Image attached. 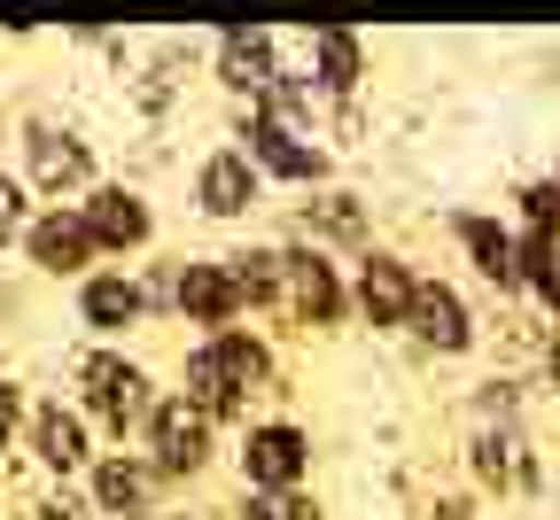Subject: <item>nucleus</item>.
<instances>
[{"instance_id":"f8f14e48","label":"nucleus","mask_w":560,"mask_h":520,"mask_svg":"<svg viewBox=\"0 0 560 520\" xmlns=\"http://www.w3.org/2000/svg\"><path fill=\"white\" fill-rule=\"evenodd\" d=\"M86 226H94L102 249H140L149 241V210H140V194H125V187H102L86 202Z\"/></svg>"},{"instance_id":"412c9836","label":"nucleus","mask_w":560,"mask_h":520,"mask_svg":"<svg viewBox=\"0 0 560 520\" xmlns=\"http://www.w3.org/2000/svg\"><path fill=\"white\" fill-rule=\"evenodd\" d=\"M522 202H529V226H537V234H545V241L560 249V179H545V187H529Z\"/></svg>"},{"instance_id":"7ed1b4c3","label":"nucleus","mask_w":560,"mask_h":520,"mask_svg":"<svg viewBox=\"0 0 560 520\" xmlns=\"http://www.w3.org/2000/svg\"><path fill=\"white\" fill-rule=\"evenodd\" d=\"M149 442H156V466H164V474H195V466L210 459V412H195L187 397H179V404H156Z\"/></svg>"},{"instance_id":"393cba45","label":"nucleus","mask_w":560,"mask_h":520,"mask_svg":"<svg viewBox=\"0 0 560 520\" xmlns=\"http://www.w3.org/2000/svg\"><path fill=\"white\" fill-rule=\"evenodd\" d=\"M9 427H16V389L0 381V442H9Z\"/></svg>"},{"instance_id":"4be33fe9","label":"nucleus","mask_w":560,"mask_h":520,"mask_svg":"<svg viewBox=\"0 0 560 520\" xmlns=\"http://www.w3.org/2000/svg\"><path fill=\"white\" fill-rule=\"evenodd\" d=\"M16 234H32V226H24V187L0 179V241H16Z\"/></svg>"},{"instance_id":"a211bd4d","label":"nucleus","mask_w":560,"mask_h":520,"mask_svg":"<svg viewBox=\"0 0 560 520\" xmlns=\"http://www.w3.org/2000/svg\"><path fill=\"white\" fill-rule=\"evenodd\" d=\"M312 62H319V94H350V86H359V39H350L342 24H327L312 39Z\"/></svg>"},{"instance_id":"39448f33","label":"nucleus","mask_w":560,"mask_h":520,"mask_svg":"<svg viewBox=\"0 0 560 520\" xmlns=\"http://www.w3.org/2000/svg\"><path fill=\"white\" fill-rule=\"evenodd\" d=\"M24 249H32V264H39V272H86L102 241H94V226H86V217H62V210H47V217H32Z\"/></svg>"},{"instance_id":"f03ea898","label":"nucleus","mask_w":560,"mask_h":520,"mask_svg":"<svg viewBox=\"0 0 560 520\" xmlns=\"http://www.w3.org/2000/svg\"><path fill=\"white\" fill-rule=\"evenodd\" d=\"M79 381H86L94 419H102V427H117V435H125L132 419H156V412H149V374H140V365H125V357H109V350L79 365Z\"/></svg>"},{"instance_id":"4468645a","label":"nucleus","mask_w":560,"mask_h":520,"mask_svg":"<svg viewBox=\"0 0 560 520\" xmlns=\"http://www.w3.org/2000/svg\"><path fill=\"white\" fill-rule=\"evenodd\" d=\"M459 241H467V257H475V272H482V280H499V287H514V280H522V241H514V234H499L490 217H459Z\"/></svg>"},{"instance_id":"20e7f679","label":"nucleus","mask_w":560,"mask_h":520,"mask_svg":"<svg viewBox=\"0 0 560 520\" xmlns=\"http://www.w3.org/2000/svg\"><path fill=\"white\" fill-rule=\"evenodd\" d=\"M172 295H179V311H187L195 327H219V334H226V319L242 311V280H234V264H187V272L172 280Z\"/></svg>"},{"instance_id":"9b49d317","label":"nucleus","mask_w":560,"mask_h":520,"mask_svg":"<svg viewBox=\"0 0 560 520\" xmlns=\"http://www.w3.org/2000/svg\"><path fill=\"white\" fill-rule=\"evenodd\" d=\"M86 140H70V132H55V125H39L32 132V179L47 187V194H62V187H86Z\"/></svg>"},{"instance_id":"aec40b11","label":"nucleus","mask_w":560,"mask_h":520,"mask_svg":"<svg viewBox=\"0 0 560 520\" xmlns=\"http://www.w3.org/2000/svg\"><path fill=\"white\" fill-rule=\"evenodd\" d=\"M86 319H94V327H132V319H140V287L117 280V272H109V280H86Z\"/></svg>"},{"instance_id":"2eb2a0df","label":"nucleus","mask_w":560,"mask_h":520,"mask_svg":"<svg viewBox=\"0 0 560 520\" xmlns=\"http://www.w3.org/2000/svg\"><path fill=\"white\" fill-rule=\"evenodd\" d=\"M32 442H39V459H47L55 474H70V466H86V427L70 419L62 404H39V419H32Z\"/></svg>"},{"instance_id":"f3484780","label":"nucleus","mask_w":560,"mask_h":520,"mask_svg":"<svg viewBox=\"0 0 560 520\" xmlns=\"http://www.w3.org/2000/svg\"><path fill=\"white\" fill-rule=\"evenodd\" d=\"M475 474H482L490 489H522V482H529V466H522V435H514V427H506V435L482 427V435H475Z\"/></svg>"},{"instance_id":"b1692460","label":"nucleus","mask_w":560,"mask_h":520,"mask_svg":"<svg viewBox=\"0 0 560 520\" xmlns=\"http://www.w3.org/2000/svg\"><path fill=\"white\" fill-rule=\"evenodd\" d=\"M319 226H327V234H359V210L335 194V202H319Z\"/></svg>"},{"instance_id":"6e6552de","label":"nucleus","mask_w":560,"mask_h":520,"mask_svg":"<svg viewBox=\"0 0 560 520\" xmlns=\"http://www.w3.org/2000/svg\"><path fill=\"white\" fill-rule=\"evenodd\" d=\"M195 194H202V210H210V217H242V210L257 202V164L242 156V147H219V156L202 164Z\"/></svg>"},{"instance_id":"5701e85b","label":"nucleus","mask_w":560,"mask_h":520,"mask_svg":"<svg viewBox=\"0 0 560 520\" xmlns=\"http://www.w3.org/2000/svg\"><path fill=\"white\" fill-rule=\"evenodd\" d=\"M242 520H319V512H312L304 497H257V505H249Z\"/></svg>"},{"instance_id":"6ab92c4d","label":"nucleus","mask_w":560,"mask_h":520,"mask_svg":"<svg viewBox=\"0 0 560 520\" xmlns=\"http://www.w3.org/2000/svg\"><path fill=\"white\" fill-rule=\"evenodd\" d=\"M149 489H156V474L140 466V459H109V466L94 474V497H102L109 512H140V505H149Z\"/></svg>"},{"instance_id":"9d476101","label":"nucleus","mask_w":560,"mask_h":520,"mask_svg":"<svg viewBox=\"0 0 560 520\" xmlns=\"http://www.w3.org/2000/svg\"><path fill=\"white\" fill-rule=\"evenodd\" d=\"M412 334L429 342V350H467V311H459V295L444 280H420L412 295Z\"/></svg>"},{"instance_id":"1a4fd4ad","label":"nucleus","mask_w":560,"mask_h":520,"mask_svg":"<svg viewBox=\"0 0 560 520\" xmlns=\"http://www.w3.org/2000/svg\"><path fill=\"white\" fill-rule=\"evenodd\" d=\"M242 466H249L257 489H296V474H304V435H296V427H257L249 451H242Z\"/></svg>"},{"instance_id":"f257e3e1","label":"nucleus","mask_w":560,"mask_h":520,"mask_svg":"<svg viewBox=\"0 0 560 520\" xmlns=\"http://www.w3.org/2000/svg\"><path fill=\"white\" fill-rule=\"evenodd\" d=\"M265 381V350L249 342V334H210L195 357H187V404L195 412H210V419H226V412H242V397Z\"/></svg>"},{"instance_id":"0eeeda50","label":"nucleus","mask_w":560,"mask_h":520,"mask_svg":"<svg viewBox=\"0 0 560 520\" xmlns=\"http://www.w3.org/2000/svg\"><path fill=\"white\" fill-rule=\"evenodd\" d=\"M412 295H420V280H412L397 257H366V272H359V304H366L374 327H412Z\"/></svg>"},{"instance_id":"ddd939ff","label":"nucleus","mask_w":560,"mask_h":520,"mask_svg":"<svg viewBox=\"0 0 560 520\" xmlns=\"http://www.w3.org/2000/svg\"><path fill=\"white\" fill-rule=\"evenodd\" d=\"M219 79H226L234 94H272V39H265V32H226Z\"/></svg>"},{"instance_id":"423d86ee","label":"nucleus","mask_w":560,"mask_h":520,"mask_svg":"<svg viewBox=\"0 0 560 520\" xmlns=\"http://www.w3.org/2000/svg\"><path fill=\"white\" fill-rule=\"evenodd\" d=\"M249 164L280 172V179H327V156L319 147H304L296 125H280V117H257L249 125Z\"/></svg>"},{"instance_id":"dca6fc26","label":"nucleus","mask_w":560,"mask_h":520,"mask_svg":"<svg viewBox=\"0 0 560 520\" xmlns=\"http://www.w3.org/2000/svg\"><path fill=\"white\" fill-rule=\"evenodd\" d=\"M289 295H296V311L319 319V327L342 311V287H335V272H327L319 257H289Z\"/></svg>"}]
</instances>
